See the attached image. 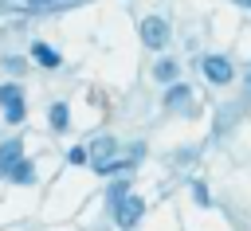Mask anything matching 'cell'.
<instances>
[{"mask_svg": "<svg viewBox=\"0 0 251 231\" xmlns=\"http://www.w3.org/2000/svg\"><path fill=\"white\" fill-rule=\"evenodd\" d=\"M176 70H180V67H176V59H161V63L153 67V74H157L161 82H173V78H176Z\"/></svg>", "mask_w": 251, "mask_h": 231, "instance_id": "8", "label": "cell"}, {"mask_svg": "<svg viewBox=\"0 0 251 231\" xmlns=\"http://www.w3.org/2000/svg\"><path fill=\"white\" fill-rule=\"evenodd\" d=\"M20 153H24V149H20V141H4V145H0V164H4V172H8L16 161H24Z\"/></svg>", "mask_w": 251, "mask_h": 231, "instance_id": "6", "label": "cell"}, {"mask_svg": "<svg viewBox=\"0 0 251 231\" xmlns=\"http://www.w3.org/2000/svg\"><path fill=\"white\" fill-rule=\"evenodd\" d=\"M141 215H145V200H141V196H126V200L114 208V219H118V227H133Z\"/></svg>", "mask_w": 251, "mask_h": 231, "instance_id": "2", "label": "cell"}, {"mask_svg": "<svg viewBox=\"0 0 251 231\" xmlns=\"http://www.w3.org/2000/svg\"><path fill=\"white\" fill-rule=\"evenodd\" d=\"M184 98H188V86H184V82H173V86H169V94H165V102H169V106H176V102H184Z\"/></svg>", "mask_w": 251, "mask_h": 231, "instance_id": "11", "label": "cell"}, {"mask_svg": "<svg viewBox=\"0 0 251 231\" xmlns=\"http://www.w3.org/2000/svg\"><path fill=\"white\" fill-rule=\"evenodd\" d=\"M86 153H90V149H82V145H75V149L67 153V161H71V164H86V161H90Z\"/></svg>", "mask_w": 251, "mask_h": 231, "instance_id": "13", "label": "cell"}, {"mask_svg": "<svg viewBox=\"0 0 251 231\" xmlns=\"http://www.w3.org/2000/svg\"><path fill=\"white\" fill-rule=\"evenodd\" d=\"M8 176H12L16 184H31V180H35V168H31V161H16V164L8 168Z\"/></svg>", "mask_w": 251, "mask_h": 231, "instance_id": "7", "label": "cell"}, {"mask_svg": "<svg viewBox=\"0 0 251 231\" xmlns=\"http://www.w3.org/2000/svg\"><path fill=\"white\" fill-rule=\"evenodd\" d=\"M31 59H35L39 67H59V63H63V59H59V51H55V47H47V43H35V47H31Z\"/></svg>", "mask_w": 251, "mask_h": 231, "instance_id": "4", "label": "cell"}, {"mask_svg": "<svg viewBox=\"0 0 251 231\" xmlns=\"http://www.w3.org/2000/svg\"><path fill=\"white\" fill-rule=\"evenodd\" d=\"M0 102H4V110L20 106V102H24V98H20V86H12V82H8V86H0Z\"/></svg>", "mask_w": 251, "mask_h": 231, "instance_id": "10", "label": "cell"}, {"mask_svg": "<svg viewBox=\"0 0 251 231\" xmlns=\"http://www.w3.org/2000/svg\"><path fill=\"white\" fill-rule=\"evenodd\" d=\"M200 67H204V78H208V82H220V86H224V82L231 78V63L220 59V55H204Z\"/></svg>", "mask_w": 251, "mask_h": 231, "instance_id": "3", "label": "cell"}, {"mask_svg": "<svg viewBox=\"0 0 251 231\" xmlns=\"http://www.w3.org/2000/svg\"><path fill=\"white\" fill-rule=\"evenodd\" d=\"M126 196H129V184H126V180H118V184H114V188H110V204H114V208H118V204H122V200H126Z\"/></svg>", "mask_w": 251, "mask_h": 231, "instance_id": "12", "label": "cell"}, {"mask_svg": "<svg viewBox=\"0 0 251 231\" xmlns=\"http://www.w3.org/2000/svg\"><path fill=\"white\" fill-rule=\"evenodd\" d=\"M114 149H118L114 137H98L94 149H90V153H94V168H98V164H110V153H114Z\"/></svg>", "mask_w": 251, "mask_h": 231, "instance_id": "5", "label": "cell"}, {"mask_svg": "<svg viewBox=\"0 0 251 231\" xmlns=\"http://www.w3.org/2000/svg\"><path fill=\"white\" fill-rule=\"evenodd\" d=\"M51 125H55V129H67V125H71V110H67L63 102L51 106Z\"/></svg>", "mask_w": 251, "mask_h": 231, "instance_id": "9", "label": "cell"}, {"mask_svg": "<svg viewBox=\"0 0 251 231\" xmlns=\"http://www.w3.org/2000/svg\"><path fill=\"white\" fill-rule=\"evenodd\" d=\"M141 43L145 47H165L169 43V23L161 20V16H149V20H141Z\"/></svg>", "mask_w": 251, "mask_h": 231, "instance_id": "1", "label": "cell"}]
</instances>
